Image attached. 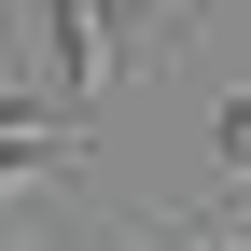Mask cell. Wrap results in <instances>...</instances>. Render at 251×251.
<instances>
[{"label":"cell","instance_id":"3","mask_svg":"<svg viewBox=\"0 0 251 251\" xmlns=\"http://www.w3.org/2000/svg\"><path fill=\"white\" fill-rule=\"evenodd\" d=\"M0 140H70V126H56L42 98H28V84H0Z\"/></svg>","mask_w":251,"mask_h":251},{"label":"cell","instance_id":"1","mask_svg":"<svg viewBox=\"0 0 251 251\" xmlns=\"http://www.w3.org/2000/svg\"><path fill=\"white\" fill-rule=\"evenodd\" d=\"M42 42H56V84L98 98L112 84V0H42Z\"/></svg>","mask_w":251,"mask_h":251},{"label":"cell","instance_id":"5","mask_svg":"<svg viewBox=\"0 0 251 251\" xmlns=\"http://www.w3.org/2000/svg\"><path fill=\"white\" fill-rule=\"evenodd\" d=\"M112 14H126V0H112Z\"/></svg>","mask_w":251,"mask_h":251},{"label":"cell","instance_id":"4","mask_svg":"<svg viewBox=\"0 0 251 251\" xmlns=\"http://www.w3.org/2000/svg\"><path fill=\"white\" fill-rule=\"evenodd\" d=\"M224 153H237V168H251V98H224Z\"/></svg>","mask_w":251,"mask_h":251},{"label":"cell","instance_id":"2","mask_svg":"<svg viewBox=\"0 0 251 251\" xmlns=\"http://www.w3.org/2000/svg\"><path fill=\"white\" fill-rule=\"evenodd\" d=\"M56 168H70V140H0V209H14V196H42Z\"/></svg>","mask_w":251,"mask_h":251}]
</instances>
